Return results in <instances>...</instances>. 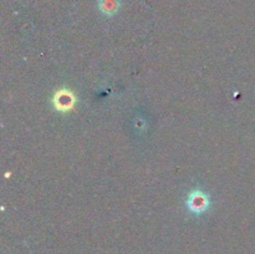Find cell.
<instances>
[{
	"label": "cell",
	"mask_w": 255,
	"mask_h": 254,
	"mask_svg": "<svg viewBox=\"0 0 255 254\" xmlns=\"http://www.w3.org/2000/svg\"><path fill=\"white\" fill-rule=\"evenodd\" d=\"M76 104V96L69 89H60L52 96V105L60 112L70 111Z\"/></svg>",
	"instance_id": "cell-2"
},
{
	"label": "cell",
	"mask_w": 255,
	"mask_h": 254,
	"mask_svg": "<svg viewBox=\"0 0 255 254\" xmlns=\"http://www.w3.org/2000/svg\"><path fill=\"white\" fill-rule=\"evenodd\" d=\"M211 199L201 189H196L192 192L187 198V207L194 214H203L209 208Z\"/></svg>",
	"instance_id": "cell-1"
},
{
	"label": "cell",
	"mask_w": 255,
	"mask_h": 254,
	"mask_svg": "<svg viewBox=\"0 0 255 254\" xmlns=\"http://www.w3.org/2000/svg\"><path fill=\"white\" fill-rule=\"evenodd\" d=\"M100 12L107 17H112L121 9V0H97Z\"/></svg>",
	"instance_id": "cell-3"
}]
</instances>
